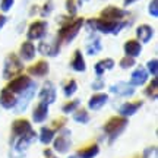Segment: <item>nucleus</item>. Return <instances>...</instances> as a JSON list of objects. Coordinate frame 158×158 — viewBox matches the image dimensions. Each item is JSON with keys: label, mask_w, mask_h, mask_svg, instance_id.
I'll return each instance as SVG.
<instances>
[{"label": "nucleus", "mask_w": 158, "mask_h": 158, "mask_svg": "<svg viewBox=\"0 0 158 158\" xmlns=\"http://www.w3.org/2000/svg\"><path fill=\"white\" fill-rule=\"evenodd\" d=\"M51 9H53V2H51V0H47V3L43 6L41 15H43V16H47V15H48V13L51 12Z\"/></svg>", "instance_id": "4c0bfd02"}, {"label": "nucleus", "mask_w": 158, "mask_h": 158, "mask_svg": "<svg viewBox=\"0 0 158 158\" xmlns=\"http://www.w3.org/2000/svg\"><path fill=\"white\" fill-rule=\"evenodd\" d=\"M114 68V62L111 60V59H104V60H101V62H98L95 64V73L100 76V75H102L106 70H110V69Z\"/></svg>", "instance_id": "393cba45"}, {"label": "nucleus", "mask_w": 158, "mask_h": 158, "mask_svg": "<svg viewBox=\"0 0 158 158\" xmlns=\"http://www.w3.org/2000/svg\"><path fill=\"white\" fill-rule=\"evenodd\" d=\"M78 106H79V100H73V101H70L63 106V111H64V113H72V111L76 110Z\"/></svg>", "instance_id": "72a5a7b5"}, {"label": "nucleus", "mask_w": 158, "mask_h": 158, "mask_svg": "<svg viewBox=\"0 0 158 158\" xmlns=\"http://www.w3.org/2000/svg\"><path fill=\"white\" fill-rule=\"evenodd\" d=\"M29 130H32L31 129V123L25 118H18L12 124V132L16 136H23L25 133H28Z\"/></svg>", "instance_id": "9b49d317"}, {"label": "nucleus", "mask_w": 158, "mask_h": 158, "mask_svg": "<svg viewBox=\"0 0 158 158\" xmlns=\"http://www.w3.org/2000/svg\"><path fill=\"white\" fill-rule=\"evenodd\" d=\"M15 104H16V97L13 95V92L5 88V89H2L0 92V106L5 108H12L15 107Z\"/></svg>", "instance_id": "4468645a"}, {"label": "nucleus", "mask_w": 158, "mask_h": 158, "mask_svg": "<svg viewBox=\"0 0 158 158\" xmlns=\"http://www.w3.org/2000/svg\"><path fill=\"white\" fill-rule=\"evenodd\" d=\"M73 118H75V122H78V123H88V122H89V114H88L86 110L81 108V110H78V111L75 113Z\"/></svg>", "instance_id": "c85d7f7f"}, {"label": "nucleus", "mask_w": 158, "mask_h": 158, "mask_svg": "<svg viewBox=\"0 0 158 158\" xmlns=\"http://www.w3.org/2000/svg\"><path fill=\"white\" fill-rule=\"evenodd\" d=\"M70 133H69L68 130H63L60 135L57 136V139L54 141V149H56L57 152H66L70 147Z\"/></svg>", "instance_id": "9d476101"}, {"label": "nucleus", "mask_w": 158, "mask_h": 158, "mask_svg": "<svg viewBox=\"0 0 158 158\" xmlns=\"http://www.w3.org/2000/svg\"><path fill=\"white\" fill-rule=\"evenodd\" d=\"M102 45H101V41L98 38L94 40V43H91V44H88V47H86V53L89 54V56H94V54H97L98 51H101Z\"/></svg>", "instance_id": "cd10ccee"}, {"label": "nucleus", "mask_w": 158, "mask_h": 158, "mask_svg": "<svg viewBox=\"0 0 158 158\" xmlns=\"http://www.w3.org/2000/svg\"><path fill=\"white\" fill-rule=\"evenodd\" d=\"M5 22H6V16H3V15H0V28L5 25Z\"/></svg>", "instance_id": "ea45409f"}, {"label": "nucleus", "mask_w": 158, "mask_h": 158, "mask_svg": "<svg viewBox=\"0 0 158 158\" xmlns=\"http://www.w3.org/2000/svg\"><path fill=\"white\" fill-rule=\"evenodd\" d=\"M54 100H56V89H54V86H53L51 82H45L43 89L40 91V101L48 106L51 102H54Z\"/></svg>", "instance_id": "1a4fd4ad"}, {"label": "nucleus", "mask_w": 158, "mask_h": 158, "mask_svg": "<svg viewBox=\"0 0 158 158\" xmlns=\"http://www.w3.org/2000/svg\"><path fill=\"white\" fill-rule=\"evenodd\" d=\"M136 158H139V157H136ZM141 158H142V157H141Z\"/></svg>", "instance_id": "c03bdc74"}, {"label": "nucleus", "mask_w": 158, "mask_h": 158, "mask_svg": "<svg viewBox=\"0 0 158 158\" xmlns=\"http://www.w3.org/2000/svg\"><path fill=\"white\" fill-rule=\"evenodd\" d=\"M101 88H104V81H101V79H97L95 82L92 84V89L98 91V89H101Z\"/></svg>", "instance_id": "58836bf2"}, {"label": "nucleus", "mask_w": 158, "mask_h": 158, "mask_svg": "<svg viewBox=\"0 0 158 158\" xmlns=\"http://www.w3.org/2000/svg\"><path fill=\"white\" fill-rule=\"evenodd\" d=\"M108 101V95L107 94H95L89 98V102H88V107L91 110H100V108Z\"/></svg>", "instance_id": "6ab92c4d"}, {"label": "nucleus", "mask_w": 158, "mask_h": 158, "mask_svg": "<svg viewBox=\"0 0 158 158\" xmlns=\"http://www.w3.org/2000/svg\"><path fill=\"white\" fill-rule=\"evenodd\" d=\"M110 91L122 97H130L135 94V88L132 85H129L127 82H117L116 85H111Z\"/></svg>", "instance_id": "f8f14e48"}, {"label": "nucleus", "mask_w": 158, "mask_h": 158, "mask_svg": "<svg viewBox=\"0 0 158 158\" xmlns=\"http://www.w3.org/2000/svg\"><path fill=\"white\" fill-rule=\"evenodd\" d=\"M45 31H47V22L45 21H34V22L29 25L28 28V40L32 41V40H40L45 35Z\"/></svg>", "instance_id": "0eeeda50"}, {"label": "nucleus", "mask_w": 158, "mask_h": 158, "mask_svg": "<svg viewBox=\"0 0 158 158\" xmlns=\"http://www.w3.org/2000/svg\"><path fill=\"white\" fill-rule=\"evenodd\" d=\"M149 15L154 18L158 16V0H151V3H149Z\"/></svg>", "instance_id": "f704fd0d"}, {"label": "nucleus", "mask_w": 158, "mask_h": 158, "mask_svg": "<svg viewBox=\"0 0 158 158\" xmlns=\"http://www.w3.org/2000/svg\"><path fill=\"white\" fill-rule=\"evenodd\" d=\"M158 62H157V59H152V60H149L148 62V70L152 73V76H157V72H158Z\"/></svg>", "instance_id": "c9c22d12"}, {"label": "nucleus", "mask_w": 158, "mask_h": 158, "mask_svg": "<svg viewBox=\"0 0 158 158\" xmlns=\"http://www.w3.org/2000/svg\"><path fill=\"white\" fill-rule=\"evenodd\" d=\"M35 132L34 130H29L28 133H25L23 136H19V141L15 143V148H16L18 151H25L27 148L32 143V141L35 139Z\"/></svg>", "instance_id": "2eb2a0df"}, {"label": "nucleus", "mask_w": 158, "mask_h": 158, "mask_svg": "<svg viewBox=\"0 0 158 158\" xmlns=\"http://www.w3.org/2000/svg\"><path fill=\"white\" fill-rule=\"evenodd\" d=\"M70 68L76 70V72H84L85 70V60H84V56L81 50H76L73 53V59L70 62Z\"/></svg>", "instance_id": "5701e85b"}, {"label": "nucleus", "mask_w": 158, "mask_h": 158, "mask_svg": "<svg viewBox=\"0 0 158 158\" xmlns=\"http://www.w3.org/2000/svg\"><path fill=\"white\" fill-rule=\"evenodd\" d=\"M35 89H37V85L31 82V85H29L28 88L22 92L21 98H19V100H16V104H15V107H16V113H21V111H23V110L27 108V106L29 104V101L34 98Z\"/></svg>", "instance_id": "39448f33"}, {"label": "nucleus", "mask_w": 158, "mask_h": 158, "mask_svg": "<svg viewBox=\"0 0 158 158\" xmlns=\"http://www.w3.org/2000/svg\"><path fill=\"white\" fill-rule=\"evenodd\" d=\"M124 27L123 22H114V21H106V19H95V29L101 31L104 34H118V31Z\"/></svg>", "instance_id": "20e7f679"}, {"label": "nucleus", "mask_w": 158, "mask_h": 158, "mask_svg": "<svg viewBox=\"0 0 158 158\" xmlns=\"http://www.w3.org/2000/svg\"><path fill=\"white\" fill-rule=\"evenodd\" d=\"M15 3V0H2V3H0V9L3 12H7L12 9V6Z\"/></svg>", "instance_id": "e433bc0d"}, {"label": "nucleus", "mask_w": 158, "mask_h": 158, "mask_svg": "<svg viewBox=\"0 0 158 158\" xmlns=\"http://www.w3.org/2000/svg\"><path fill=\"white\" fill-rule=\"evenodd\" d=\"M21 57L22 60H32L35 57V47L31 41H25L21 45Z\"/></svg>", "instance_id": "412c9836"}, {"label": "nucleus", "mask_w": 158, "mask_h": 158, "mask_svg": "<svg viewBox=\"0 0 158 158\" xmlns=\"http://www.w3.org/2000/svg\"><path fill=\"white\" fill-rule=\"evenodd\" d=\"M29 85H31V79L28 76H25V75H18L15 79H12L10 82L7 84V89L10 91V92H23V91L28 88Z\"/></svg>", "instance_id": "423d86ee"}, {"label": "nucleus", "mask_w": 158, "mask_h": 158, "mask_svg": "<svg viewBox=\"0 0 158 158\" xmlns=\"http://www.w3.org/2000/svg\"><path fill=\"white\" fill-rule=\"evenodd\" d=\"M132 66H135V59L133 57H129V56H124L122 60H120V68L123 69H129Z\"/></svg>", "instance_id": "473e14b6"}, {"label": "nucleus", "mask_w": 158, "mask_h": 158, "mask_svg": "<svg viewBox=\"0 0 158 158\" xmlns=\"http://www.w3.org/2000/svg\"><path fill=\"white\" fill-rule=\"evenodd\" d=\"M141 51H142V45L139 41H136V40H129V41L124 43V53H126V56L135 59L136 56L141 54Z\"/></svg>", "instance_id": "ddd939ff"}, {"label": "nucleus", "mask_w": 158, "mask_h": 158, "mask_svg": "<svg viewBox=\"0 0 158 158\" xmlns=\"http://www.w3.org/2000/svg\"><path fill=\"white\" fill-rule=\"evenodd\" d=\"M53 138H54V130L50 129V127H43L41 132H40V141L43 142V143H50L53 141Z\"/></svg>", "instance_id": "bb28decb"}, {"label": "nucleus", "mask_w": 158, "mask_h": 158, "mask_svg": "<svg viewBox=\"0 0 158 158\" xmlns=\"http://www.w3.org/2000/svg\"><path fill=\"white\" fill-rule=\"evenodd\" d=\"M136 35H138V40L141 43H148L149 40L152 38L154 29L149 25H139L138 29H136Z\"/></svg>", "instance_id": "aec40b11"}, {"label": "nucleus", "mask_w": 158, "mask_h": 158, "mask_svg": "<svg viewBox=\"0 0 158 158\" xmlns=\"http://www.w3.org/2000/svg\"><path fill=\"white\" fill-rule=\"evenodd\" d=\"M66 9H68V13L70 15V16H75L76 12H78L76 0H66Z\"/></svg>", "instance_id": "2f4dec72"}, {"label": "nucleus", "mask_w": 158, "mask_h": 158, "mask_svg": "<svg viewBox=\"0 0 158 158\" xmlns=\"http://www.w3.org/2000/svg\"><path fill=\"white\" fill-rule=\"evenodd\" d=\"M126 126H127V118H124V117H111L107 123L104 124V132L108 135L110 141H113V139H116V138L123 132Z\"/></svg>", "instance_id": "7ed1b4c3"}, {"label": "nucleus", "mask_w": 158, "mask_h": 158, "mask_svg": "<svg viewBox=\"0 0 158 158\" xmlns=\"http://www.w3.org/2000/svg\"><path fill=\"white\" fill-rule=\"evenodd\" d=\"M29 75H34V76H45L48 73V63L45 60H40L35 64L29 66L28 68Z\"/></svg>", "instance_id": "f3484780"}, {"label": "nucleus", "mask_w": 158, "mask_h": 158, "mask_svg": "<svg viewBox=\"0 0 158 158\" xmlns=\"http://www.w3.org/2000/svg\"><path fill=\"white\" fill-rule=\"evenodd\" d=\"M40 51L45 54V56H54L56 53H59V44L53 45L48 43H41L40 44Z\"/></svg>", "instance_id": "a878e982"}, {"label": "nucleus", "mask_w": 158, "mask_h": 158, "mask_svg": "<svg viewBox=\"0 0 158 158\" xmlns=\"http://www.w3.org/2000/svg\"><path fill=\"white\" fill-rule=\"evenodd\" d=\"M98 152H100L98 145H97V143H92V145H89V147L81 149L76 155H78L79 158H94V157H97V154Z\"/></svg>", "instance_id": "b1692460"}, {"label": "nucleus", "mask_w": 158, "mask_h": 158, "mask_svg": "<svg viewBox=\"0 0 158 158\" xmlns=\"http://www.w3.org/2000/svg\"><path fill=\"white\" fill-rule=\"evenodd\" d=\"M133 2H136V0H124V6H127V5H132Z\"/></svg>", "instance_id": "a19ab883"}, {"label": "nucleus", "mask_w": 158, "mask_h": 158, "mask_svg": "<svg viewBox=\"0 0 158 158\" xmlns=\"http://www.w3.org/2000/svg\"><path fill=\"white\" fill-rule=\"evenodd\" d=\"M23 70V64L21 59L16 54H9L5 60V69H3V78L5 79H13L15 76L21 73Z\"/></svg>", "instance_id": "f03ea898"}, {"label": "nucleus", "mask_w": 158, "mask_h": 158, "mask_svg": "<svg viewBox=\"0 0 158 158\" xmlns=\"http://www.w3.org/2000/svg\"><path fill=\"white\" fill-rule=\"evenodd\" d=\"M148 79V72L147 69H143L142 66L136 69L135 72L132 73V78H130V84L135 85V86H139V85H143Z\"/></svg>", "instance_id": "dca6fc26"}, {"label": "nucleus", "mask_w": 158, "mask_h": 158, "mask_svg": "<svg viewBox=\"0 0 158 158\" xmlns=\"http://www.w3.org/2000/svg\"><path fill=\"white\" fill-rule=\"evenodd\" d=\"M142 106V101H133V102H126V104H123L122 107H120V110H118V113L122 114L123 117H129V116H132V114H135L139 108H141Z\"/></svg>", "instance_id": "a211bd4d"}, {"label": "nucleus", "mask_w": 158, "mask_h": 158, "mask_svg": "<svg viewBox=\"0 0 158 158\" xmlns=\"http://www.w3.org/2000/svg\"><path fill=\"white\" fill-rule=\"evenodd\" d=\"M145 94H147L148 97H151L152 100H155V98H157V78H154L152 81H151V84L148 85Z\"/></svg>", "instance_id": "7c9ffc66"}, {"label": "nucleus", "mask_w": 158, "mask_h": 158, "mask_svg": "<svg viewBox=\"0 0 158 158\" xmlns=\"http://www.w3.org/2000/svg\"><path fill=\"white\" fill-rule=\"evenodd\" d=\"M47 158H57V157H53V155H51V157H47Z\"/></svg>", "instance_id": "37998d69"}, {"label": "nucleus", "mask_w": 158, "mask_h": 158, "mask_svg": "<svg viewBox=\"0 0 158 158\" xmlns=\"http://www.w3.org/2000/svg\"><path fill=\"white\" fill-rule=\"evenodd\" d=\"M69 158H79L78 155H72V157H69Z\"/></svg>", "instance_id": "79ce46f5"}, {"label": "nucleus", "mask_w": 158, "mask_h": 158, "mask_svg": "<svg viewBox=\"0 0 158 158\" xmlns=\"http://www.w3.org/2000/svg\"><path fill=\"white\" fill-rule=\"evenodd\" d=\"M124 16H126V12L116 6H107L104 10H101V19H106V21L120 22V19Z\"/></svg>", "instance_id": "6e6552de"}, {"label": "nucleus", "mask_w": 158, "mask_h": 158, "mask_svg": "<svg viewBox=\"0 0 158 158\" xmlns=\"http://www.w3.org/2000/svg\"><path fill=\"white\" fill-rule=\"evenodd\" d=\"M47 114H48V107H47V104L40 102L38 106L35 107L34 113H32V118H34L35 123H41V122H44L45 120Z\"/></svg>", "instance_id": "4be33fe9"}, {"label": "nucleus", "mask_w": 158, "mask_h": 158, "mask_svg": "<svg viewBox=\"0 0 158 158\" xmlns=\"http://www.w3.org/2000/svg\"><path fill=\"white\" fill-rule=\"evenodd\" d=\"M76 89H78V85H76V81H73V79H70L68 84L64 85V88H63V91H64V95H66V97L73 95L75 92H76Z\"/></svg>", "instance_id": "c756f323"}, {"label": "nucleus", "mask_w": 158, "mask_h": 158, "mask_svg": "<svg viewBox=\"0 0 158 158\" xmlns=\"http://www.w3.org/2000/svg\"><path fill=\"white\" fill-rule=\"evenodd\" d=\"M62 19V18H60ZM62 28L59 29L57 34V41H72L78 35L81 27L84 25V18H76V19H68V21H60Z\"/></svg>", "instance_id": "f257e3e1"}]
</instances>
